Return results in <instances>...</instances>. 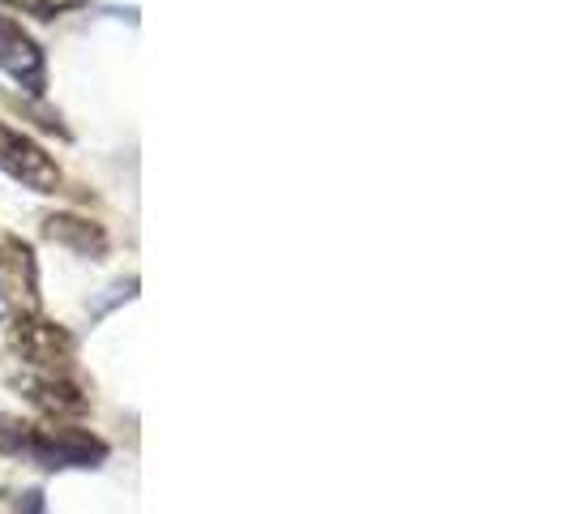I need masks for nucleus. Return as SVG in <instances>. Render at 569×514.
<instances>
[{"label":"nucleus","mask_w":569,"mask_h":514,"mask_svg":"<svg viewBox=\"0 0 569 514\" xmlns=\"http://www.w3.org/2000/svg\"><path fill=\"white\" fill-rule=\"evenodd\" d=\"M0 171H9L18 185H27L34 194H57L60 189L57 159L34 142V138L9 129V125H0Z\"/></svg>","instance_id":"obj_1"},{"label":"nucleus","mask_w":569,"mask_h":514,"mask_svg":"<svg viewBox=\"0 0 569 514\" xmlns=\"http://www.w3.org/2000/svg\"><path fill=\"white\" fill-rule=\"evenodd\" d=\"M0 73L13 86H22L27 95L48 90V57H43V48L9 13H0Z\"/></svg>","instance_id":"obj_2"},{"label":"nucleus","mask_w":569,"mask_h":514,"mask_svg":"<svg viewBox=\"0 0 569 514\" xmlns=\"http://www.w3.org/2000/svg\"><path fill=\"white\" fill-rule=\"evenodd\" d=\"M43 231L57 240V245H69L73 254L82 257H103L108 254V236L99 224H90V219H73V215H52V219H43Z\"/></svg>","instance_id":"obj_4"},{"label":"nucleus","mask_w":569,"mask_h":514,"mask_svg":"<svg viewBox=\"0 0 569 514\" xmlns=\"http://www.w3.org/2000/svg\"><path fill=\"white\" fill-rule=\"evenodd\" d=\"M0 300L18 309H39V261L13 231H0Z\"/></svg>","instance_id":"obj_3"},{"label":"nucleus","mask_w":569,"mask_h":514,"mask_svg":"<svg viewBox=\"0 0 569 514\" xmlns=\"http://www.w3.org/2000/svg\"><path fill=\"white\" fill-rule=\"evenodd\" d=\"M0 4H9V9H22V13L39 18V22H57L60 13H69V9H82L86 0H0Z\"/></svg>","instance_id":"obj_5"}]
</instances>
